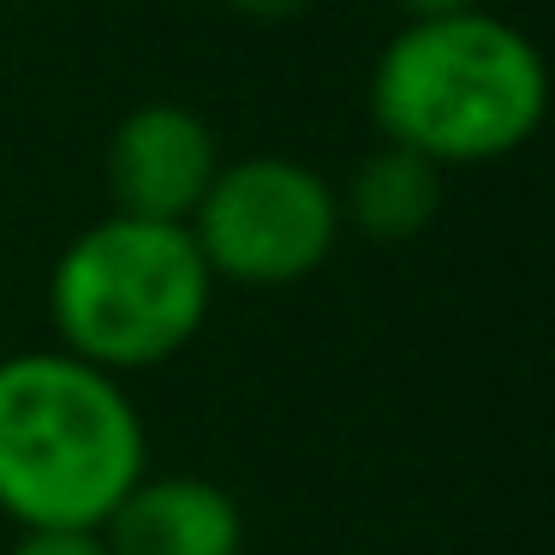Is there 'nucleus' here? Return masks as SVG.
<instances>
[{"mask_svg": "<svg viewBox=\"0 0 555 555\" xmlns=\"http://www.w3.org/2000/svg\"><path fill=\"white\" fill-rule=\"evenodd\" d=\"M400 13H406V25L412 18H454V13H478V0H395Z\"/></svg>", "mask_w": 555, "mask_h": 555, "instance_id": "nucleus-10", "label": "nucleus"}, {"mask_svg": "<svg viewBox=\"0 0 555 555\" xmlns=\"http://www.w3.org/2000/svg\"><path fill=\"white\" fill-rule=\"evenodd\" d=\"M335 204L371 240H412L442 209V168L412 156V150H400V144H383L376 156H364L352 168L347 197H335Z\"/></svg>", "mask_w": 555, "mask_h": 555, "instance_id": "nucleus-7", "label": "nucleus"}, {"mask_svg": "<svg viewBox=\"0 0 555 555\" xmlns=\"http://www.w3.org/2000/svg\"><path fill=\"white\" fill-rule=\"evenodd\" d=\"M233 13L257 18V25H287V18H299L311 0H228Z\"/></svg>", "mask_w": 555, "mask_h": 555, "instance_id": "nucleus-9", "label": "nucleus"}, {"mask_svg": "<svg viewBox=\"0 0 555 555\" xmlns=\"http://www.w3.org/2000/svg\"><path fill=\"white\" fill-rule=\"evenodd\" d=\"M209 275L245 287L299 281L335 251L340 204L317 168L293 156H245L216 173L197 216L185 221Z\"/></svg>", "mask_w": 555, "mask_h": 555, "instance_id": "nucleus-4", "label": "nucleus"}, {"mask_svg": "<svg viewBox=\"0 0 555 555\" xmlns=\"http://www.w3.org/2000/svg\"><path fill=\"white\" fill-rule=\"evenodd\" d=\"M13 555H108L102 531H25Z\"/></svg>", "mask_w": 555, "mask_h": 555, "instance_id": "nucleus-8", "label": "nucleus"}, {"mask_svg": "<svg viewBox=\"0 0 555 555\" xmlns=\"http://www.w3.org/2000/svg\"><path fill=\"white\" fill-rule=\"evenodd\" d=\"M209 275L192 228L108 216L61 251L49 281L66 352L96 371H150L204 328Z\"/></svg>", "mask_w": 555, "mask_h": 555, "instance_id": "nucleus-3", "label": "nucleus"}, {"mask_svg": "<svg viewBox=\"0 0 555 555\" xmlns=\"http://www.w3.org/2000/svg\"><path fill=\"white\" fill-rule=\"evenodd\" d=\"M102 543L108 555H240L245 519L209 478H138L102 519Z\"/></svg>", "mask_w": 555, "mask_h": 555, "instance_id": "nucleus-6", "label": "nucleus"}, {"mask_svg": "<svg viewBox=\"0 0 555 555\" xmlns=\"http://www.w3.org/2000/svg\"><path fill=\"white\" fill-rule=\"evenodd\" d=\"M216 173H221L216 132L185 102H144L108 138L114 216L185 228L204 204V192L216 185Z\"/></svg>", "mask_w": 555, "mask_h": 555, "instance_id": "nucleus-5", "label": "nucleus"}, {"mask_svg": "<svg viewBox=\"0 0 555 555\" xmlns=\"http://www.w3.org/2000/svg\"><path fill=\"white\" fill-rule=\"evenodd\" d=\"M550 73L507 18L454 13L395 30L371 73V114L388 144L424 162H495L543 120Z\"/></svg>", "mask_w": 555, "mask_h": 555, "instance_id": "nucleus-2", "label": "nucleus"}, {"mask_svg": "<svg viewBox=\"0 0 555 555\" xmlns=\"http://www.w3.org/2000/svg\"><path fill=\"white\" fill-rule=\"evenodd\" d=\"M144 478V424L73 352L0 359V507L25 531H102Z\"/></svg>", "mask_w": 555, "mask_h": 555, "instance_id": "nucleus-1", "label": "nucleus"}]
</instances>
